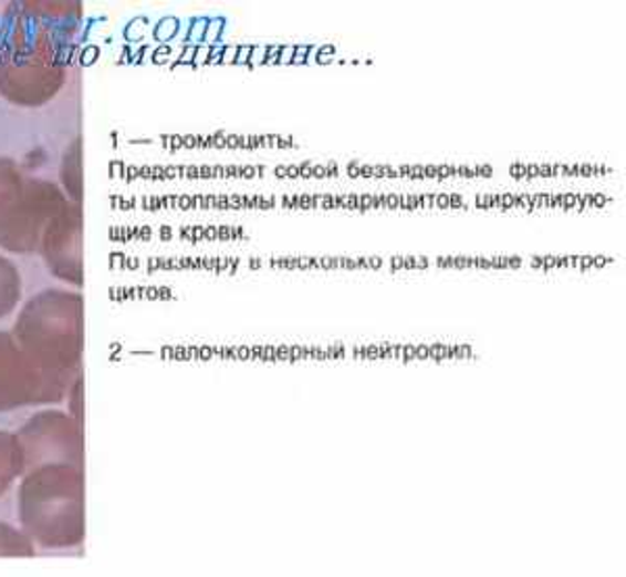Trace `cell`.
I'll return each instance as SVG.
<instances>
[{
	"instance_id": "6da1fadb",
	"label": "cell",
	"mask_w": 626,
	"mask_h": 577,
	"mask_svg": "<svg viewBox=\"0 0 626 577\" xmlns=\"http://www.w3.org/2000/svg\"><path fill=\"white\" fill-rule=\"evenodd\" d=\"M334 55H336V47L334 44H324V47H320L317 49V53H315V63L317 65H328L334 61Z\"/></svg>"
},
{
	"instance_id": "7a4b0ae2",
	"label": "cell",
	"mask_w": 626,
	"mask_h": 577,
	"mask_svg": "<svg viewBox=\"0 0 626 577\" xmlns=\"http://www.w3.org/2000/svg\"><path fill=\"white\" fill-rule=\"evenodd\" d=\"M265 56H268V47L263 44H255L251 47V56H249V68H258V65H265Z\"/></svg>"
},
{
	"instance_id": "3957f363",
	"label": "cell",
	"mask_w": 626,
	"mask_h": 577,
	"mask_svg": "<svg viewBox=\"0 0 626 577\" xmlns=\"http://www.w3.org/2000/svg\"><path fill=\"white\" fill-rule=\"evenodd\" d=\"M312 53H315V47H313V44L296 47L293 65H305V63H310V55H312Z\"/></svg>"
},
{
	"instance_id": "277c9868",
	"label": "cell",
	"mask_w": 626,
	"mask_h": 577,
	"mask_svg": "<svg viewBox=\"0 0 626 577\" xmlns=\"http://www.w3.org/2000/svg\"><path fill=\"white\" fill-rule=\"evenodd\" d=\"M295 44H284L280 49V55H278L277 65H293V59H295Z\"/></svg>"
},
{
	"instance_id": "5b68a950",
	"label": "cell",
	"mask_w": 626,
	"mask_h": 577,
	"mask_svg": "<svg viewBox=\"0 0 626 577\" xmlns=\"http://www.w3.org/2000/svg\"><path fill=\"white\" fill-rule=\"evenodd\" d=\"M223 23H226V19H213L211 23H209V30H207V40L209 42H216V40H220L221 28H223Z\"/></svg>"
},
{
	"instance_id": "8992f818",
	"label": "cell",
	"mask_w": 626,
	"mask_h": 577,
	"mask_svg": "<svg viewBox=\"0 0 626 577\" xmlns=\"http://www.w3.org/2000/svg\"><path fill=\"white\" fill-rule=\"evenodd\" d=\"M249 56H251V47H237V59H234V63L237 65H249Z\"/></svg>"
},
{
	"instance_id": "52a82bcc",
	"label": "cell",
	"mask_w": 626,
	"mask_h": 577,
	"mask_svg": "<svg viewBox=\"0 0 626 577\" xmlns=\"http://www.w3.org/2000/svg\"><path fill=\"white\" fill-rule=\"evenodd\" d=\"M282 44H268V56H265V65H277L278 55H280Z\"/></svg>"
},
{
	"instance_id": "ba28073f",
	"label": "cell",
	"mask_w": 626,
	"mask_h": 577,
	"mask_svg": "<svg viewBox=\"0 0 626 577\" xmlns=\"http://www.w3.org/2000/svg\"><path fill=\"white\" fill-rule=\"evenodd\" d=\"M221 53L226 55L221 59V61H226V63H234V59H237V47H228V49H223Z\"/></svg>"
},
{
	"instance_id": "9c48e42d",
	"label": "cell",
	"mask_w": 626,
	"mask_h": 577,
	"mask_svg": "<svg viewBox=\"0 0 626 577\" xmlns=\"http://www.w3.org/2000/svg\"><path fill=\"white\" fill-rule=\"evenodd\" d=\"M205 21H207V19H197V23H195V30H192V38H195V40H199V38L204 37Z\"/></svg>"
},
{
	"instance_id": "30bf717a",
	"label": "cell",
	"mask_w": 626,
	"mask_h": 577,
	"mask_svg": "<svg viewBox=\"0 0 626 577\" xmlns=\"http://www.w3.org/2000/svg\"><path fill=\"white\" fill-rule=\"evenodd\" d=\"M474 174H477V176H484V178H491V176H493V168H491V166H477Z\"/></svg>"
},
{
	"instance_id": "8fae6325",
	"label": "cell",
	"mask_w": 626,
	"mask_h": 577,
	"mask_svg": "<svg viewBox=\"0 0 626 577\" xmlns=\"http://www.w3.org/2000/svg\"><path fill=\"white\" fill-rule=\"evenodd\" d=\"M435 205H437V207H441V209H447V207H449V195H447V193L437 195V197H435Z\"/></svg>"
},
{
	"instance_id": "7c38bea8",
	"label": "cell",
	"mask_w": 626,
	"mask_h": 577,
	"mask_svg": "<svg viewBox=\"0 0 626 577\" xmlns=\"http://www.w3.org/2000/svg\"><path fill=\"white\" fill-rule=\"evenodd\" d=\"M310 174H312L313 178H326V168L324 166H312Z\"/></svg>"
},
{
	"instance_id": "4fadbf2b",
	"label": "cell",
	"mask_w": 626,
	"mask_h": 577,
	"mask_svg": "<svg viewBox=\"0 0 626 577\" xmlns=\"http://www.w3.org/2000/svg\"><path fill=\"white\" fill-rule=\"evenodd\" d=\"M357 174H359V176H364V178H372V176H374V166H362V164H359Z\"/></svg>"
},
{
	"instance_id": "5bb4252c",
	"label": "cell",
	"mask_w": 626,
	"mask_h": 577,
	"mask_svg": "<svg viewBox=\"0 0 626 577\" xmlns=\"http://www.w3.org/2000/svg\"><path fill=\"white\" fill-rule=\"evenodd\" d=\"M424 178H437V166H424Z\"/></svg>"
},
{
	"instance_id": "9a60e30c",
	"label": "cell",
	"mask_w": 626,
	"mask_h": 577,
	"mask_svg": "<svg viewBox=\"0 0 626 577\" xmlns=\"http://www.w3.org/2000/svg\"><path fill=\"white\" fill-rule=\"evenodd\" d=\"M380 266H383V260H380V258H374V256H369L368 268H372V270H378Z\"/></svg>"
},
{
	"instance_id": "2e32d148",
	"label": "cell",
	"mask_w": 626,
	"mask_h": 577,
	"mask_svg": "<svg viewBox=\"0 0 626 577\" xmlns=\"http://www.w3.org/2000/svg\"><path fill=\"white\" fill-rule=\"evenodd\" d=\"M505 264H508L510 268H518V266L522 264V260H520L518 256H505Z\"/></svg>"
},
{
	"instance_id": "e0dca14e",
	"label": "cell",
	"mask_w": 626,
	"mask_h": 577,
	"mask_svg": "<svg viewBox=\"0 0 626 577\" xmlns=\"http://www.w3.org/2000/svg\"><path fill=\"white\" fill-rule=\"evenodd\" d=\"M326 176H328V178H332V176L336 178V176H338V166H336V164H331V166H326Z\"/></svg>"
},
{
	"instance_id": "ac0fdd59",
	"label": "cell",
	"mask_w": 626,
	"mask_h": 577,
	"mask_svg": "<svg viewBox=\"0 0 626 577\" xmlns=\"http://www.w3.org/2000/svg\"><path fill=\"white\" fill-rule=\"evenodd\" d=\"M578 174H581V176H585V178H590L591 176L590 164H583V166H578Z\"/></svg>"
},
{
	"instance_id": "d6986e66",
	"label": "cell",
	"mask_w": 626,
	"mask_h": 577,
	"mask_svg": "<svg viewBox=\"0 0 626 577\" xmlns=\"http://www.w3.org/2000/svg\"><path fill=\"white\" fill-rule=\"evenodd\" d=\"M397 172H399L401 178H409V176H411V166H401Z\"/></svg>"
},
{
	"instance_id": "ffe728a7",
	"label": "cell",
	"mask_w": 626,
	"mask_h": 577,
	"mask_svg": "<svg viewBox=\"0 0 626 577\" xmlns=\"http://www.w3.org/2000/svg\"><path fill=\"white\" fill-rule=\"evenodd\" d=\"M286 169H289V176H291V178H299V176H301L299 166H286Z\"/></svg>"
},
{
	"instance_id": "44dd1931",
	"label": "cell",
	"mask_w": 626,
	"mask_h": 577,
	"mask_svg": "<svg viewBox=\"0 0 626 577\" xmlns=\"http://www.w3.org/2000/svg\"><path fill=\"white\" fill-rule=\"evenodd\" d=\"M274 174H277L278 178H282V176H289V169H286V166H278L274 169Z\"/></svg>"
},
{
	"instance_id": "7402d4cb",
	"label": "cell",
	"mask_w": 626,
	"mask_h": 577,
	"mask_svg": "<svg viewBox=\"0 0 626 577\" xmlns=\"http://www.w3.org/2000/svg\"><path fill=\"white\" fill-rule=\"evenodd\" d=\"M385 176H388V178H399V172L393 168V166H387V174H385Z\"/></svg>"
},
{
	"instance_id": "603a6c76",
	"label": "cell",
	"mask_w": 626,
	"mask_h": 577,
	"mask_svg": "<svg viewBox=\"0 0 626 577\" xmlns=\"http://www.w3.org/2000/svg\"><path fill=\"white\" fill-rule=\"evenodd\" d=\"M416 260H418V268H428V264H430L428 258H424V256H418Z\"/></svg>"
},
{
	"instance_id": "cb8c5ba5",
	"label": "cell",
	"mask_w": 626,
	"mask_h": 577,
	"mask_svg": "<svg viewBox=\"0 0 626 577\" xmlns=\"http://www.w3.org/2000/svg\"><path fill=\"white\" fill-rule=\"evenodd\" d=\"M282 205H284V207H289V209H293V204H291V197H289V195H284V197H282Z\"/></svg>"
}]
</instances>
